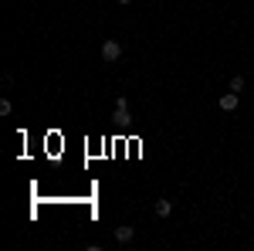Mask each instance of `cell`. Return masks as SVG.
Returning <instances> with one entry per match:
<instances>
[{
  "mask_svg": "<svg viewBox=\"0 0 254 251\" xmlns=\"http://www.w3.org/2000/svg\"><path fill=\"white\" fill-rule=\"evenodd\" d=\"M122 58V44H119V41H102V61H105V65H116V61Z\"/></svg>",
  "mask_w": 254,
  "mask_h": 251,
  "instance_id": "6da1fadb",
  "label": "cell"
},
{
  "mask_svg": "<svg viewBox=\"0 0 254 251\" xmlns=\"http://www.w3.org/2000/svg\"><path fill=\"white\" fill-rule=\"evenodd\" d=\"M237 102H241V92H227V95H220V112H234L237 109Z\"/></svg>",
  "mask_w": 254,
  "mask_h": 251,
  "instance_id": "7a4b0ae2",
  "label": "cell"
},
{
  "mask_svg": "<svg viewBox=\"0 0 254 251\" xmlns=\"http://www.w3.org/2000/svg\"><path fill=\"white\" fill-rule=\"evenodd\" d=\"M116 241L119 245H129V241H132V238H136V228H129V224H122V228H116Z\"/></svg>",
  "mask_w": 254,
  "mask_h": 251,
  "instance_id": "3957f363",
  "label": "cell"
},
{
  "mask_svg": "<svg viewBox=\"0 0 254 251\" xmlns=\"http://www.w3.org/2000/svg\"><path fill=\"white\" fill-rule=\"evenodd\" d=\"M116 119L119 122H129V98H119L116 102Z\"/></svg>",
  "mask_w": 254,
  "mask_h": 251,
  "instance_id": "277c9868",
  "label": "cell"
},
{
  "mask_svg": "<svg viewBox=\"0 0 254 251\" xmlns=\"http://www.w3.org/2000/svg\"><path fill=\"white\" fill-rule=\"evenodd\" d=\"M173 214V204L170 200H156V217H170Z\"/></svg>",
  "mask_w": 254,
  "mask_h": 251,
  "instance_id": "5b68a950",
  "label": "cell"
},
{
  "mask_svg": "<svg viewBox=\"0 0 254 251\" xmlns=\"http://www.w3.org/2000/svg\"><path fill=\"white\" fill-rule=\"evenodd\" d=\"M227 88H231V92H244V78H241V75H234L231 82H227Z\"/></svg>",
  "mask_w": 254,
  "mask_h": 251,
  "instance_id": "8992f818",
  "label": "cell"
},
{
  "mask_svg": "<svg viewBox=\"0 0 254 251\" xmlns=\"http://www.w3.org/2000/svg\"><path fill=\"white\" fill-rule=\"evenodd\" d=\"M10 112H14V105H10L7 98H0V116H10Z\"/></svg>",
  "mask_w": 254,
  "mask_h": 251,
  "instance_id": "52a82bcc",
  "label": "cell"
},
{
  "mask_svg": "<svg viewBox=\"0 0 254 251\" xmlns=\"http://www.w3.org/2000/svg\"><path fill=\"white\" fill-rule=\"evenodd\" d=\"M119 3H132V0H119Z\"/></svg>",
  "mask_w": 254,
  "mask_h": 251,
  "instance_id": "ba28073f",
  "label": "cell"
}]
</instances>
